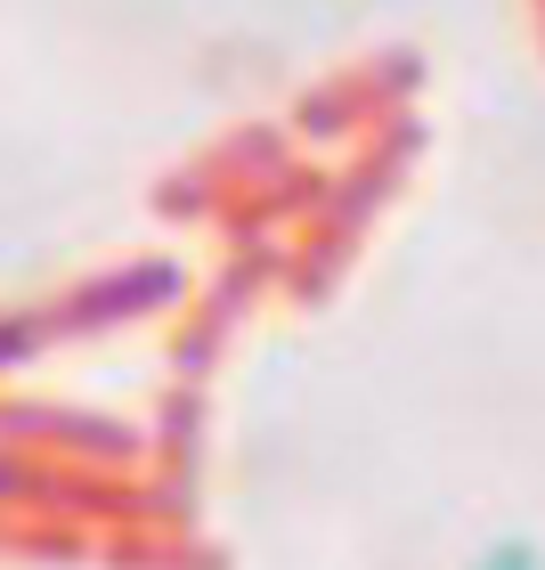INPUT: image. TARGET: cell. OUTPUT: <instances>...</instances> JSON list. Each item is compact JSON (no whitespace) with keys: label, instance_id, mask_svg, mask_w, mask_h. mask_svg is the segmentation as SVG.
Returning a JSON list of instances; mask_svg holds the SVG:
<instances>
[{"label":"cell","instance_id":"1","mask_svg":"<svg viewBox=\"0 0 545 570\" xmlns=\"http://www.w3.org/2000/svg\"><path fill=\"white\" fill-rule=\"evenodd\" d=\"M464 570H545V547L513 530V538H488V547H480L473 562H464Z\"/></svg>","mask_w":545,"mask_h":570},{"label":"cell","instance_id":"2","mask_svg":"<svg viewBox=\"0 0 545 570\" xmlns=\"http://www.w3.org/2000/svg\"><path fill=\"white\" fill-rule=\"evenodd\" d=\"M537 33H545V0H537Z\"/></svg>","mask_w":545,"mask_h":570}]
</instances>
